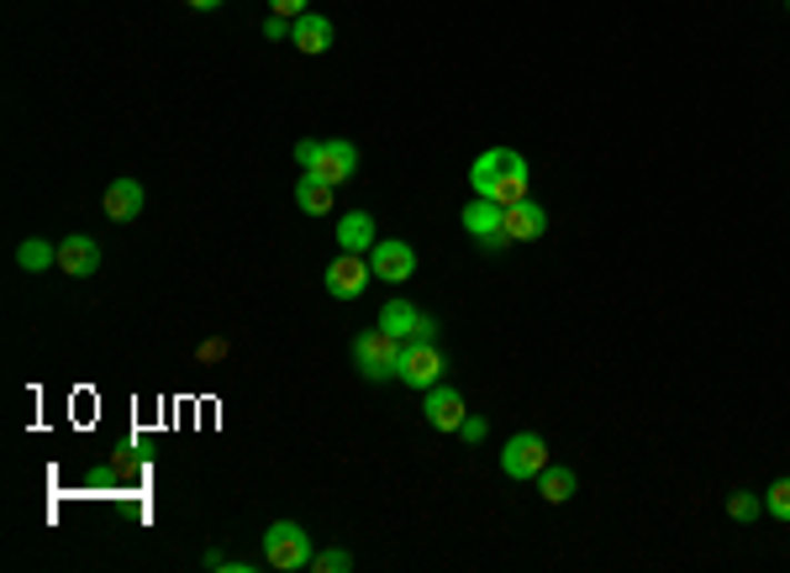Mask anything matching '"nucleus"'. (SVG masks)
I'll use <instances>...</instances> for the list:
<instances>
[{
	"label": "nucleus",
	"mask_w": 790,
	"mask_h": 573,
	"mask_svg": "<svg viewBox=\"0 0 790 573\" xmlns=\"http://www.w3.org/2000/svg\"><path fill=\"white\" fill-rule=\"evenodd\" d=\"M786 6H790V0H786Z\"/></svg>",
	"instance_id": "nucleus-30"
},
{
	"label": "nucleus",
	"mask_w": 790,
	"mask_h": 573,
	"mask_svg": "<svg viewBox=\"0 0 790 573\" xmlns=\"http://www.w3.org/2000/svg\"><path fill=\"white\" fill-rule=\"evenodd\" d=\"M59 269L74 279H90L96 269H101V242L96 238H69L59 242Z\"/></svg>",
	"instance_id": "nucleus-13"
},
{
	"label": "nucleus",
	"mask_w": 790,
	"mask_h": 573,
	"mask_svg": "<svg viewBox=\"0 0 790 573\" xmlns=\"http://www.w3.org/2000/svg\"><path fill=\"white\" fill-rule=\"evenodd\" d=\"M317 159H322V142H317V138L296 142V163H301V169H317Z\"/></svg>",
	"instance_id": "nucleus-23"
},
{
	"label": "nucleus",
	"mask_w": 790,
	"mask_h": 573,
	"mask_svg": "<svg viewBox=\"0 0 790 573\" xmlns=\"http://www.w3.org/2000/svg\"><path fill=\"white\" fill-rule=\"evenodd\" d=\"M290 42H296L301 53H327V48H332V21L317 17V11H306V17L290 21Z\"/></svg>",
	"instance_id": "nucleus-15"
},
{
	"label": "nucleus",
	"mask_w": 790,
	"mask_h": 573,
	"mask_svg": "<svg viewBox=\"0 0 790 573\" xmlns=\"http://www.w3.org/2000/svg\"><path fill=\"white\" fill-rule=\"evenodd\" d=\"M574 490H580V479L569 474V469H559V463H548L543 474H538V494H543L548 505H564Z\"/></svg>",
	"instance_id": "nucleus-18"
},
{
	"label": "nucleus",
	"mask_w": 790,
	"mask_h": 573,
	"mask_svg": "<svg viewBox=\"0 0 790 573\" xmlns=\"http://www.w3.org/2000/svg\"><path fill=\"white\" fill-rule=\"evenodd\" d=\"M422 415L438 426V432H459V421H464V395L453 390V384H432L427 390V400H422Z\"/></svg>",
	"instance_id": "nucleus-10"
},
{
	"label": "nucleus",
	"mask_w": 790,
	"mask_h": 573,
	"mask_svg": "<svg viewBox=\"0 0 790 573\" xmlns=\"http://www.w3.org/2000/svg\"><path fill=\"white\" fill-rule=\"evenodd\" d=\"M190 6H196V11H217L222 0H190Z\"/></svg>",
	"instance_id": "nucleus-29"
},
{
	"label": "nucleus",
	"mask_w": 790,
	"mask_h": 573,
	"mask_svg": "<svg viewBox=\"0 0 790 573\" xmlns=\"http://www.w3.org/2000/svg\"><path fill=\"white\" fill-rule=\"evenodd\" d=\"M728 515H732V521H753V515H764V500H759V494H749V490H738L728 500Z\"/></svg>",
	"instance_id": "nucleus-21"
},
{
	"label": "nucleus",
	"mask_w": 790,
	"mask_h": 573,
	"mask_svg": "<svg viewBox=\"0 0 790 573\" xmlns=\"http://www.w3.org/2000/svg\"><path fill=\"white\" fill-rule=\"evenodd\" d=\"M380 326H386L390 336H401V342H411V336H438V321L422 316L411 300H386V311H380Z\"/></svg>",
	"instance_id": "nucleus-9"
},
{
	"label": "nucleus",
	"mask_w": 790,
	"mask_h": 573,
	"mask_svg": "<svg viewBox=\"0 0 790 573\" xmlns=\"http://www.w3.org/2000/svg\"><path fill=\"white\" fill-rule=\"evenodd\" d=\"M369 269H374V279H386V284H401V279L417 274V253H411V242H374L369 248Z\"/></svg>",
	"instance_id": "nucleus-8"
},
{
	"label": "nucleus",
	"mask_w": 790,
	"mask_h": 573,
	"mask_svg": "<svg viewBox=\"0 0 790 573\" xmlns=\"http://www.w3.org/2000/svg\"><path fill=\"white\" fill-rule=\"evenodd\" d=\"M443 374H448V358L432 336H411V342H401V363H396V379H401V384H411V390H432Z\"/></svg>",
	"instance_id": "nucleus-3"
},
{
	"label": "nucleus",
	"mask_w": 790,
	"mask_h": 573,
	"mask_svg": "<svg viewBox=\"0 0 790 573\" xmlns=\"http://www.w3.org/2000/svg\"><path fill=\"white\" fill-rule=\"evenodd\" d=\"M764 511H770L774 521H786V526H790V479H780V484L764 494Z\"/></svg>",
	"instance_id": "nucleus-22"
},
{
	"label": "nucleus",
	"mask_w": 790,
	"mask_h": 573,
	"mask_svg": "<svg viewBox=\"0 0 790 573\" xmlns=\"http://www.w3.org/2000/svg\"><path fill=\"white\" fill-rule=\"evenodd\" d=\"M469 184H474V195L496 200V205H517V200H527V190H532V169H527V159L517 148H490V153L474 159Z\"/></svg>",
	"instance_id": "nucleus-1"
},
{
	"label": "nucleus",
	"mask_w": 790,
	"mask_h": 573,
	"mask_svg": "<svg viewBox=\"0 0 790 573\" xmlns=\"http://www.w3.org/2000/svg\"><path fill=\"white\" fill-rule=\"evenodd\" d=\"M486 415H464V421H459V436H464V442H486Z\"/></svg>",
	"instance_id": "nucleus-24"
},
{
	"label": "nucleus",
	"mask_w": 790,
	"mask_h": 573,
	"mask_svg": "<svg viewBox=\"0 0 790 573\" xmlns=\"http://www.w3.org/2000/svg\"><path fill=\"white\" fill-rule=\"evenodd\" d=\"M374 217H369V211H348L343 221H338V248H343V253H369V248H374Z\"/></svg>",
	"instance_id": "nucleus-16"
},
{
	"label": "nucleus",
	"mask_w": 790,
	"mask_h": 573,
	"mask_svg": "<svg viewBox=\"0 0 790 573\" xmlns=\"http://www.w3.org/2000/svg\"><path fill=\"white\" fill-rule=\"evenodd\" d=\"M263 38L280 42V38H284V17H269V21H263Z\"/></svg>",
	"instance_id": "nucleus-28"
},
{
	"label": "nucleus",
	"mask_w": 790,
	"mask_h": 573,
	"mask_svg": "<svg viewBox=\"0 0 790 573\" xmlns=\"http://www.w3.org/2000/svg\"><path fill=\"white\" fill-rule=\"evenodd\" d=\"M206 569H222V573H248L243 557H227V553H211L206 557Z\"/></svg>",
	"instance_id": "nucleus-25"
},
{
	"label": "nucleus",
	"mask_w": 790,
	"mask_h": 573,
	"mask_svg": "<svg viewBox=\"0 0 790 573\" xmlns=\"http://www.w3.org/2000/svg\"><path fill=\"white\" fill-rule=\"evenodd\" d=\"M106 217L111 221H138L142 217V184L138 179H111V184H106Z\"/></svg>",
	"instance_id": "nucleus-14"
},
{
	"label": "nucleus",
	"mask_w": 790,
	"mask_h": 573,
	"mask_svg": "<svg viewBox=\"0 0 790 573\" xmlns=\"http://www.w3.org/2000/svg\"><path fill=\"white\" fill-rule=\"evenodd\" d=\"M311 569L317 573H348L353 569V553H348V547H327V553L311 557Z\"/></svg>",
	"instance_id": "nucleus-20"
},
{
	"label": "nucleus",
	"mask_w": 790,
	"mask_h": 573,
	"mask_svg": "<svg viewBox=\"0 0 790 573\" xmlns=\"http://www.w3.org/2000/svg\"><path fill=\"white\" fill-rule=\"evenodd\" d=\"M311 557H317V547H311V536L296 526V521H274L269 532H263V563L280 573H296V569H311Z\"/></svg>",
	"instance_id": "nucleus-2"
},
{
	"label": "nucleus",
	"mask_w": 790,
	"mask_h": 573,
	"mask_svg": "<svg viewBox=\"0 0 790 573\" xmlns=\"http://www.w3.org/2000/svg\"><path fill=\"white\" fill-rule=\"evenodd\" d=\"M548 232V211L538 205V200H517V205H507V238L511 242H538Z\"/></svg>",
	"instance_id": "nucleus-12"
},
{
	"label": "nucleus",
	"mask_w": 790,
	"mask_h": 573,
	"mask_svg": "<svg viewBox=\"0 0 790 573\" xmlns=\"http://www.w3.org/2000/svg\"><path fill=\"white\" fill-rule=\"evenodd\" d=\"M311 174H322L327 184H348V179L359 174V148H353V142H343V138L322 142V159H317V169H311Z\"/></svg>",
	"instance_id": "nucleus-11"
},
{
	"label": "nucleus",
	"mask_w": 790,
	"mask_h": 573,
	"mask_svg": "<svg viewBox=\"0 0 790 573\" xmlns=\"http://www.w3.org/2000/svg\"><path fill=\"white\" fill-rule=\"evenodd\" d=\"M269 6H274V17H306V0H269Z\"/></svg>",
	"instance_id": "nucleus-26"
},
{
	"label": "nucleus",
	"mask_w": 790,
	"mask_h": 573,
	"mask_svg": "<svg viewBox=\"0 0 790 573\" xmlns=\"http://www.w3.org/2000/svg\"><path fill=\"white\" fill-rule=\"evenodd\" d=\"M369 258L364 253H338L332 263H327V295H338V300H359L364 295V284H369Z\"/></svg>",
	"instance_id": "nucleus-7"
},
{
	"label": "nucleus",
	"mask_w": 790,
	"mask_h": 573,
	"mask_svg": "<svg viewBox=\"0 0 790 573\" xmlns=\"http://www.w3.org/2000/svg\"><path fill=\"white\" fill-rule=\"evenodd\" d=\"M17 263L27 269V274H42V269H53V263H59V248H53V242H42V238H27L17 248Z\"/></svg>",
	"instance_id": "nucleus-19"
},
{
	"label": "nucleus",
	"mask_w": 790,
	"mask_h": 573,
	"mask_svg": "<svg viewBox=\"0 0 790 573\" xmlns=\"http://www.w3.org/2000/svg\"><path fill=\"white\" fill-rule=\"evenodd\" d=\"M332 190H338V184H327L322 174L306 169L301 184H296V205H301L306 217H327V211H332Z\"/></svg>",
	"instance_id": "nucleus-17"
},
{
	"label": "nucleus",
	"mask_w": 790,
	"mask_h": 573,
	"mask_svg": "<svg viewBox=\"0 0 790 573\" xmlns=\"http://www.w3.org/2000/svg\"><path fill=\"white\" fill-rule=\"evenodd\" d=\"M501 469H507V479H538L548 469V442L538 432H517L501 448Z\"/></svg>",
	"instance_id": "nucleus-6"
},
{
	"label": "nucleus",
	"mask_w": 790,
	"mask_h": 573,
	"mask_svg": "<svg viewBox=\"0 0 790 573\" xmlns=\"http://www.w3.org/2000/svg\"><path fill=\"white\" fill-rule=\"evenodd\" d=\"M217 358H227V342H206V348H201V363H217Z\"/></svg>",
	"instance_id": "nucleus-27"
},
{
	"label": "nucleus",
	"mask_w": 790,
	"mask_h": 573,
	"mask_svg": "<svg viewBox=\"0 0 790 573\" xmlns=\"http://www.w3.org/2000/svg\"><path fill=\"white\" fill-rule=\"evenodd\" d=\"M464 232L474 242H480V253H507L511 238H507V205H496V200H474V205H464Z\"/></svg>",
	"instance_id": "nucleus-5"
},
{
	"label": "nucleus",
	"mask_w": 790,
	"mask_h": 573,
	"mask_svg": "<svg viewBox=\"0 0 790 573\" xmlns=\"http://www.w3.org/2000/svg\"><path fill=\"white\" fill-rule=\"evenodd\" d=\"M353 363H359V374H364L369 384H386V379H396V363H401V336H390L386 326L359 332V336H353Z\"/></svg>",
	"instance_id": "nucleus-4"
}]
</instances>
